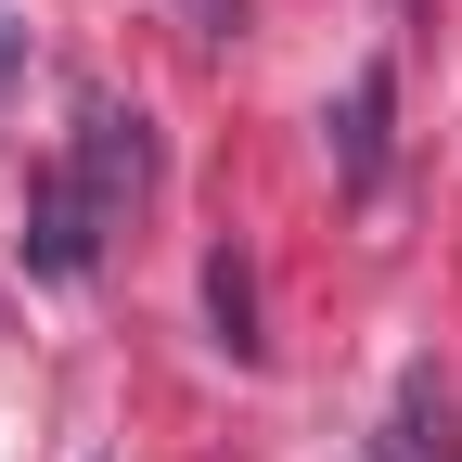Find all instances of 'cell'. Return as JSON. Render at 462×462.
<instances>
[{"instance_id":"6da1fadb","label":"cell","mask_w":462,"mask_h":462,"mask_svg":"<svg viewBox=\"0 0 462 462\" xmlns=\"http://www.w3.org/2000/svg\"><path fill=\"white\" fill-rule=\"evenodd\" d=\"M103 218H116V206L78 180L65 154H51V167H39V193H26V270H51V282H90V257H103Z\"/></svg>"},{"instance_id":"7a4b0ae2","label":"cell","mask_w":462,"mask_h":462,"mask_svg":"<svg viewBox=\"0 0 462 462\" xmlns=\"http://www.w3.org/2000/svg\"><path fill=\"white\" fill-rule=\"evenodd\" d=\"M65 167L103 193V206H129L142 180H154V142H142V103H116V90H90L78 103V129H65Z\"/></svg>"},{"instance_id":"3957f363","label":"cell","mask_w":462,"mask_h":462,"mask_svg":"<svg viewBox=\"0 0 462 462\" xmlns=\"http://www.w3.org/2000/svg\"><path fill=\"white\" fill-rule=\"evenodd\" d=\"M385 116H398V65L373 51V65L346 78V103H321V142H334V180L346 193H385Z\"/></svg>"},{"instance_id":"277c9868","label":"cell","mask_w":462,"mask_h":462,"mask_svg":"<svg viewBox=\"0 0 462 462\" xmlns=\"http://www.w3.org/2000/svg\"><path fill=\"white\" fill-rule=\"evenodd\" d=\"M206 321H218V346H231V360H257V282H245V257H206Z\"/></svg>"},{"instance_id":"5b68a950","label":"cell","mask_w":462,"mask_h":462,"mask_svg":"<svg viewBox=\"0 0 462 462\" xmlns=\"http://www.w3.org/2000/svg\"><path fill=\"white\" fill-rule=\"evenodd\" d=\"M193 14V39H245V0H180Z\"/></svg>"},{"instance_id":"8992f818","label":"cell","mask_w":462,"mask_h":462,"mask_svg":"<svg viewBox=\"0 0 462 462\" xmlns=\"http://www.w3.org/2000/svg\"><path fill=\"white\" fill-rule=\"evenodd\" d=\"M14 78H26V26L0 14V90H14Z\"/></svg>"}]
</instances>
